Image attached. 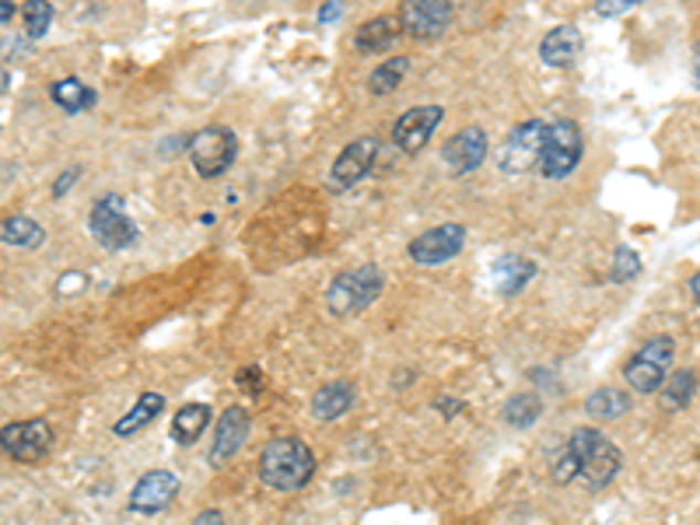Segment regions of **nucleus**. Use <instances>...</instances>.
<instances>
[{"label": "nucleus", "mask_w": 700, "mask_h": 525, "mask_svg": "<svg viewBox=\"0 0 700 525\" xmlns=\"http://www.w3.org/2000/svg\"><path fill=\"white\" fill-rule=\"evenodd\" d=\"M316 476V456L301 438H274L259 452V480L271 491L291 494Z\"/></svg>", "instance_id": "1"}, {"label": "nucleus", "mask_w": 700, "mask_h": 525, "mask_svg": "<svg viewBox=\"0 0 700 525\" xmlns=\"http://www.w3.org/2000/svg\"><path fill=\"white\" fill-rule=\"evenodd\" d=\"M564 452L574 462V473L585 480L588 491H603L613 483V476L621 473V449L613 446V441L595 431V428H579L571 438Z\"/></svg>", "instance_id": "2"}, {"label": "nucleus", "mask_w": 700, "mask_h": 525, "mask_svg": "<svg viewBox=\"0 0 700 525\" xmlns=\"http://www.w3.org/2000/svg\"><path fill=\"white\" fill-rule=\"evenodd\" d=\"M382 288H385V277L379 267H372V262L343 270L333 277V285L326 291V309L333 315H358L382 294Z\"/></svg>", "instance_id": "3"}, {"label": "nucleus", "mask_w": 700, "mask_h": 525, "mask_svg": "<svg viewBox=\"0 0 700 525\" xmlns=\"http://www.w3.org/2000/svg\"><path fill=\"white\" fill-rule=\"evenodd\" d=\"M672 354H676L672 336H648L641 347L634 351V357L627 361V368H624L627 386L634 393H658L666 386V378H669Z\"/></svg>", "instance_id": "4"}, {"label": "nucleus", "mask_w": 700, "mask_h": 525, "mask_svg": "<svg viewBox=\"0 0 700 525\" xmlns=\"http://www.w3.org/2000/svg\"><path fill=\"white\" fill-rule=\"evenodd\" d=\"M238 137L229 127H203L190 137V161L200 179H218L235 165Z\"/></svg>", "instance_id": "5"}, {"label": "nucleus", "mask_w": 700, "mask_h": 525, "mask_svg": "<svg viewBox=\"0 0 700 525\" xmlns=\"http://www.w3.org/2000/svg\"><path fill=\"white\" fill-rule=\"evenodd\" d=\"M88 225H92V235L98 246L106 249H130L137 242V225L130 221L127 214V200H123L119 193H106L98 200V204L92 207L88 214Z\"/></svg>", "instance_id": "6"}, {"label": "nucleus", "mask_w": 700, "mask_h": 525, "mask_svg": "<svg viewBox=\"0 0 700 525\" xmlns=\"http://www.w3.org/2000/svg\"><path fill=\"white\" fill-rule=\"evenodd\" d=\"M582 130L574 119H553L550 130H547V148L540 158V172L547 179H568L574 169H579L582 161Z\"/></svg>", "instance_id": "7"}, {"label": "nucleus", "mask_w": 700, "mask_h": 525, "mask_svg": "<svg viewBox=\"0 0 700 525\" xmlns=\"http://www.w3.org/2000/svg\"><path fill=\"white\" fill-rule=\"evenodd\" d=\"M547 130L550 124L547 119H529V124H519L508 137L505 144L498 148V165L508 175H519L529 172L532 165H540L543 148H547Z\"/></svg>", "instance_id": "8"}, {"label": "nucleus", "mask_w": 700, "mask_h": 525, "mask_svg": "<svg viewBox=\"0 0 700 525\" xmlns=\"http://www.w3.org/2000/svg\"><path fill=\"white\" fill-rule=\"evenodd\" d=\"M0 446H4L8 459L14 462H39L53 449V428L43 417L14 420V424H4V431H0Z\"/></svg>", "instance_id": "9"}, {"label": "nucleus", "mask_w": 700, "mask_h": 525, "mask_svg": "<svg viewBox=\"0 0 700 525\" xmlns=\"http://www.w3.org/2000/svg\"><path fill=\"white\" fill-rule=\"evenodd\" d=\"M466 246V228L459 221H445L438 228H427L421 232L414 242L406 246V256L421 262V267H438V262L456 259Z\"/></svg>", "instance_id": "10"}, {"label": "nucleus", "mask_w": 700, "mask_h": 525, "mask_svg": "<svg viewBox=\"0 0 700 525\" xmlns=\"http://www.w3.org/2000/svg\"><path fill=\"white\" fill-rule=\"evenodd\" d=\"M379 137H358L340 151V158L333 161V172H329V186L333 190H350L358 186L361 179L372 172L375 158H379Z\"/></svg>", "instance_id": "11"}, {"label": "nucleus", "mask_w": 700, "mask_h": 525, "mask_svg": "<svg viewBox=\"0 0 700 525\" xmlns=\"http://www.w3.org/2000/svg\"><path fill=\"white\" fill-rule=\"evenodd\" d=\"M179 494V480L176 473L169 470H151V473H144L137 483H134V491L127 497V508L134 515H158L165 512L169 504L176 501Z\"/></svg>", "instance_id": "12"}, {"label": "nucleus", "mask_w": 700, "mask_h": 525, "mask_svg": "<svg viewBox=\"0 0 700 525\" xmlns=\"http://www.w3.org/2000/svg\"><path fill=\"white\" fill-rule=\"evenodd\" d=\"M250 431H253V417L245 407H229L218 424H214V449H211V467H224L229 459H235L245 441H250Z\"/></svg>", "instance_id": "13"}, {"label": "nucleus", "mask_w": 700, "mask_h": 525, "mask_svg": "<svg viewBox=\"0 0 700 525\" xmlns=\"http://www.w3.org/2000/svg\"><path fill=\"white\" fill-rule=\"evenodd\" d=\"M442 106H414V109H406L400 119H396V127H393V144L403 151V154H417L424 151V144L431 137H435L438 124H442Z\"/></svg>", "instance_id": "14"}, {"label": "nucleus", "mask_w": 700, "mask_h": 525, "mask_svg": "<svg viewBox=\"0 0 700 525\" xmlns=\"http://www.w3.org/2000/svg\"><path fill=\"white\" fill-rule=\"evenodd\" d=\"M452 22V4L448 0H410L400 8V25L414 39H435Z\"/></svg>", "instance_id": "15"}, {"label": "nucleus", "mask_w": 700, "mask_h": 525, "mask_svg": "<svg viewBox=\"0 0 700 525\" xmlns=\"http://www.w3.org/2000/svg\"><path fill=\"white\" fill-rule=\"evenodd\" d=\"M445 165L452 169V175H469V172H477L484 165V158H487V133L480 127H466L459 130L456 137L448 140L445 151Z\"/></svg>", "instance_id": "16"}, {"label": "nucleus", "mask_w": 700, "mask_h": 525, "mask_svg": "<svg viewBox=\"0 0 700 525\" xmlns=\"http://www.w3.org/2000/svg\"><path fill=\"white\" fill-rule=\"evenodd\" d=\"M579 53H582V32L574 25H558L540 43V56L547 67H571Z\"/></svg>", "instance_id": "17"}, {"label": "nucleus", "mask_w": 700, "mask_h": 525, "mask_svg": "<svg viewBox=\"0 0 700 525\" xmlns=\"http://www.w3.org/2000/svg\"><path fill=\"white\" fill-rule=\"evenodd\" d=\"M161 410H165V396L161 393H140L134 407L116 420L113 435H119V438L137 435V431L148 428V424H155L161 417Z\"/></svg>", "instance_id": "18"}, {"label": "nucleus", "mask_w": 700, "mask_h": 525, "mask_svg": "<svg viewBox=\"0 0 700 525\" xmlns=\"http://www.w3.org/2000/svg\"><path fill=\"white\" fill-rule=\"evenodd\" d=\"M532 274H537V262H532L529 256H501L498 262H494V270H490L494 285H498L501 294L522 291Z\"/></svg>", "instance_id": "19"}, {"label": "nucleus", "mask_w": 700, "mask_h": 525, "mask_svg": "<svg viewBox=\"0 0 700 525\" xmlns=\"http://www.w3.org/2000/svg\"><path fill=\"white\" fill-rule=\"evenodd\" d=\"M211 424V407L208 403H182L172 417V438L179 446H193V441L208 431Z\"/></svg>", "instance_id": "20"}, {"label": "nucleus", "mask_w": 700, "mask_h": 525, "mask_svg": "<svg viewBox=\"0 0 700 525\" xmlns=\"http://www.w3.org/2000/svg\"><path fill=\"white\" fill-rule=\"evenodd\" d=\"M400 39V22L396 18H372V22H364L358 32H354V50L361 53H382L385 46H393Z\"/></svg>", "instance_id": "21"}, {"label": "nucleus", "mask_w": 700, "mask_h": 525, "mask_svg": "<svg viewBox=\"0 0 700 525\" xmlns=\"http://www.w3.org/2000/svg\"><path fill=\"white\" fill-rule=\"evenodd\" d=\"M350 403H354V386L350 382H329L312 396V414L319 420H337L350 410Z\"/></svg>", "instance_id": "22"}, {"label": "nucleus", "mask_w": 700, "mask_h": 525, "mask_svg": "<svg viewBox=\"0 0 700 525\" xmlns=\"http://www.w3.org/2000/svg\"><path fill=\"white\" fill-rule=\"evenodd\" d=\"M50 98H53V103H56L60 109H64V113H71V116L85 113V109H92V106L98 103L95 88H88L85 81H77V77L56 81V85L50 88Z\"/></svg>", "instance_id": "23"}, {"label": "nucleus", "mask_w": 700, "mask_h": 525, "mask_svg": "<svg viewBox=\"0 0 700 525\" xmlns=\"http://www.w3.org/2000/svg\"><path fill=\"white\" fill-rule=\"evenodd\" d=\"M630 396L621 393V389H595L588 399H585V414L592 420H616V417H624L630 414Z\"/></svg>", "instance_id": "24"}, {"label": "nucleus", "mask_w": 700, "mask_h": 525, "mask_svg": "<svg viewBox=\"0 0 700 525\" xmlns=\"http://www.w3.org/2000/svg\"><path fill=\"white\" fill-rule=\"evenodd\" d=\"M0 235H4L8 246H18V249H35V246H43V238H46L43 225H35V221L25 217V214L8 217L4 232H0Z\"/></svg>", "instance_id": "25"}, {"label": "nucleus", "mask_w": 700, "mask_h": 525, "mask_svg": "<svg viewBox=\"0 0 700 525\" xmlns=\"http://www.w3.org/2000/svg\"><path fill=\"white\" fill-rule=\"evenodd\" d=\"M406 71H410V60H406V56H389V60H382V64L372 71V77H368V92H372V95H389V92H396L400 81L406 77Z\"/></svg>", "instance_id": "26"}, {"label": "nucleus", "mask_w": 700, "mask_h": 525, "mask_svg": "<svg viewBox=\"0 0 700 525\" xmlns=\"http://www.w3.org/2000/svg\"><path fill=\"white\" fill-rule=\"evenodd\" d=\"M543 414V399L537 393H522V396H511L505 403V420L511 428H532V424L540 420Z\"/></svg>", "instance_id": "27"}, {"label": "nucleus", "mask_w": 700, "mask_h": 525, "mask_svg": "<svg viewBox=\"0 0 700 525\" xmlns=\"http://www.w3.org/2000/svg\"><path fill=\"white\" fill-rule=\"evenodd\" d=\"M658 393H662L666 410H683V407H690V399L697 393V375L693 372H676V375L666 378V386Z\"/></svg>", "instance_id": "28"}, {"label": "nucleus", "mask_w": 700, "mask_h": 525, "mask_svg": "<svg viewBox=\"0 0 700 525\" xmlns=\"http://www.w3.org/2000/svg\"><path fill=\"white\" fill-rule=\"evenodd\" d=\"M22 18H25V35L43 39L50 32V22H53V8L46 4V0H29V4L22 8Z\"/></svg>", "instance_id": "29"}, {"label": "nucleus", "mask_w": 700, "mask_h": 525, "mask_svg": "<svg viewBox=\"0 0 700 525\" xmlns=\"http://www.w3.org/2000/svg\"><path fill=\"white\" fill-rule=\"evenodd\" d=\"M641 274V256H637L634 249H627V246H621L616 249V256H613V280L616 285H630V280Z\"/></svg>", "instance_id": "30"}, {"label": "nucleus", "mask_w": 700, "mask_h": 525, "mask_svg": "<svg viewBox=\"0 0 700 525\" xmlns=\"http://www.w3.org/2000/svg\"><path fill=\"white\" fill-rule=\"evenodd\" d=\"M235 386H238L245 396L259 399V396H263V389H266L263 368H259V365H245V368H238V372H235Z\"/></svg>", "instance_id": "31"}, {"label": "nucleus", "mask_w": 700, "mask_h": 525, "mask_svg": "<svg viewBox=\"0 0 700 525\" xmlns=\"http://www.w3.org/2000/svg\"><path fill=\"white\" fill-rule=\"evenodd\" d=\"M77 179H81V169H77V165H74V169H67L64 175H60V179H56V186H53V196L60 200V196H64V193H67V190H71V186L77 183Z\"/></svg>", "instance_id": "32"}, {"label": "nucleus", "mask_w": 700, "mask_h": 525, "mask_svg": "<svg viewBox=\"0 0 700 525\" xmlns=\"http://www.w3.org/2000/svg\"><path fill=\"white\" fill-rule=\"evenodd\" d=\"M630 8H634L630 0H609V4H595V14L613 18V14H624V11H630Z\"/></svg>", "instance_id": "33"}, {"label": "nucleus", "mask_w": 700, "mask_h": 525, "mask_svg": "<svg viewBox=\"0 0 700 525\" xmlns=\"http://www.w3.org/2000/svg\"><path fill=\"white\" fill-rule=\"evenodd\" d=\"M81 288H85V277H81V274H67V277H60V294H77Z\"/></svg>", "instance_id": "34"}, {"label": "nucleus", "mask_w": 700, "mask_h": 525, "mask_svg": "<svg viewBox=\"0 0 700 525\" xmlns=\"http://www.w3.org/2000/svg\"><path fill=\"white\" fill-rule=\"evenodd\" d=\"M435 407L445 414V417H452V414H459V410H466V403H459V399H448V396H438L435 399Z\"/></svg>", "instance_id": "35"}, {"label": "nucleus", "mask_w": 700, "mask_h": 525, "mask_svg": "<svg viewBox=\"0 0 700 525\" xmlns=\"http://www.w3.org/2000/svg\"><path fill=\"white\" fill-rule=\"evenodd\" d=\"M340 14H343V4H340V0H333V4H326V8L319 11V22H337Z\"/></svg>", "instance_id": "36"}, {"label": "nucleus", "mask_w": 700, "mask_h": 525, "mask_svg": "<svg viewBox=\"0 0 700 525\" xmlns=\"http://www.w3.org/2000/svg\"><path fill=\"white\" fill-rule=\"evenodd\" d=\"M193 525H224V515L211 508V512H203V515H200V518H197Z\"/></svg>", "instance_id": "37"}, {"label": "nucleus", "mask_w": 700, "mask_h": 525, "mask_svg": "<svg viewBox=\"0 0 700 525\" xmlns=\"http://www.w3.org/2000/svg\"><path fill=\"white\" fill-rule=\"evenodd\" d=\"M690 291H693V298H697V306H700V270L690 277Z\"/></svg>", "instance_id": "38"}, {"label": "nucleus", "mask_w": 700, "mask_h": 525, "mask_svg": "<svg viewBox=\"0 0 700 525\" xmlns=\"http://www.w3.org/2000/svg\"><path fill=\"white\" fill-rule=\"evenodd\" d=\"M11 14H14V8H11V4H4V8H0V22L8 25V22H11Z\"/></svg>", "instance_id": "39"}]
</instances>
